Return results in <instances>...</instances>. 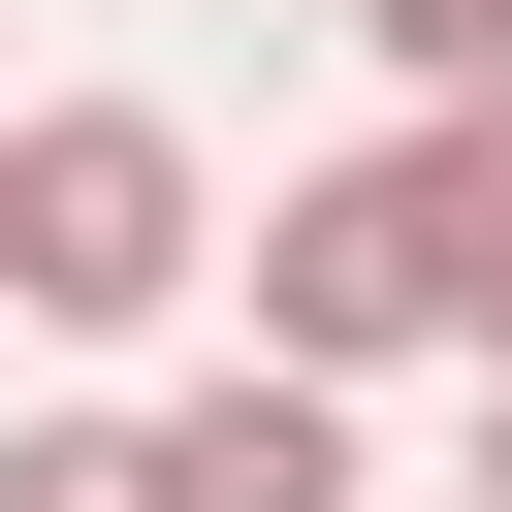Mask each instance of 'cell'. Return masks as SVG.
<instances>
[{
  "label": "cell",
  "instance_id": "6da1fadb",
  "mask_svg": "<svg viewBox=\"0 0 512 512\" xmlns=\"http://www.w3.org/2000/svg\"><path fill=\"white\" fill-rule=\"evenodd\" d=\"M224 288V160L160 96H0V320L32 352H160Z\"/></svg>",
  "mask_w": 512,
  "mask_h": 512
},
{
  "label": "cell",
  "instance_id": "7a4b0ae2",
  "mask_svg": "<svg viewBox=\"0 0 512 512\" xmlns=\"http://www.w3.org/2000/svg\"><path fill=\"white\" fill-rule=\"evenodd\" d=\"M224 288H256V352H288V384H416V352H448V128L288 160V192L224 224Z\"/></svg>",
  "mask_w": 512,
  "mask_h": 512
},
{
  "label": "cell",
  "instance_id": "3957f363",
  "mask_svg": "<svg viewBox=\"0 0 512 512\" xmlns=\"http://www.w3.org/2000/svg\"><path fill=\"white\" fill-rule=\"evenodd\" d=\"M160 512H384V480H352V384L192 352V384H160Z\"/></svg>",
  "mask_w": 512,
  "mask_h": 512
},
{
  "label": "cell",
  "instance_id": "277c9868",
  "mask_svg": "<svg viewBox=\"0 0 512 512\" xmlns=\"http://www.w3.org/2000/svg\"><path fill=\"white\" fill-rule=\"evenodd\" d=\"M352 32H384V96H416V128H512V0H352Z\"/></svg>",
  "mask_w": 512,
  "mask_h": 512
},
{
  "label": "cell",
  "instance_id": "5b68a950",
  "mask_svg": "<svg viewBox=\"0 0 512 512\" xmlns=\"http://www.w3.org/2000/svg\"><path fill=\"white\" fill-rule=\"evenodd\" d=\"M0 512H160V416H0Z\"/></svg>",
  "mask_w": 512,
  "mask_h": 512
},
{
  "label": "cell",
  "instance_id": "8992f818",
  "mask_svg": "<svg viewBox=\"0 0 512 512\" xmlns=\"http://www.w3.org/2000/svg\"><path fill=\"white\" fill-rule=\"evenodd\" d=\"M448 352L512 384V128H448Z\"/></svg>",
  "mask_w": 512,
  "mask_h": 512
},
{
  "label": "cell",
  "instance_id": "52a82bcc",
  "mask_svg": "<svg viewBox=\"0 0 512 512\" xmlns=\"http://www.w3.org/2000/svg\"><path fill=\"white\" fill-rule=\"evenodd\" d=\"M480 512H512V384H480Z\"/></svg>",
  "mask_w": 512,
  "mask_h": 512
}]
</instances>
